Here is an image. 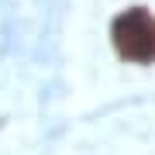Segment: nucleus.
I'll return each instance as SVG.
<instances>
[{
  "label": "nucleus",
  "mask_w": 155,
  "mask_h": 155,
  "mask_svg": "<svg viewBox=\"0 0 155 155\" xmlns=\"http://www.w3.org/2000/svg\"><path fill=\"white\" fill-rule=\"evenodd\" d=\"M110 41L124 62H155V14L145 7H127L114 17Z\"/></svg>",
  "instance_id": "obj_1"
}]
</instances>
